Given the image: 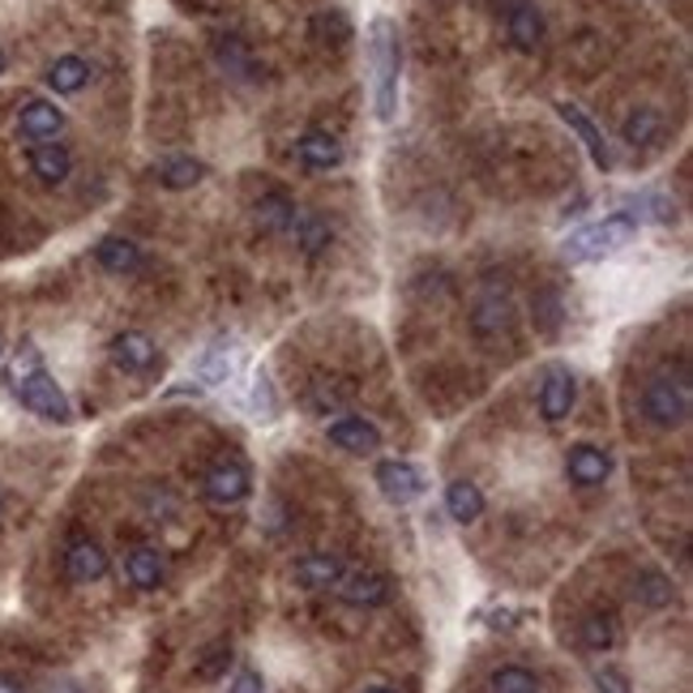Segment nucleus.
<instances>
[{"label":"nucleus","instance_id":"obj_24","mask_svg":"<svg viewBox=\"0 0 693 693\" xmlns=\"http://www.w3.org/2000/svg\"><path fill=\"white\" fill-rule=\"evenodd\" d=\"M31 171L43 185H65L69 176H73V155H69L61 141H34Z\"/></svg>","mask_w":693,"mask_h":693},{"label":"nucleus","instance_id":"obj_1","mask_svg":"<svg viewBox=\"0 0 693 693\" xmlns=\"http://www.w3.org/2000/svg\"><path fill=\"white\" fill-rule=\"evenodd\" d=\"M368 65H372V107L381 125H395L398 82H402V34L390 18L368 22Z\"/></svg>","mask_w":693,"mask_h":693},{"label":"nucleus","instance_id":"obj_20","mask_svg":"<svg viewBox=\"0 0 693 693\" xmlns=\"http://www.w3.org/2000/svg\"><path fill=\"white\" fill-rule=\"evenodd\" d=\"M608 43H603V34L599 31H582L569 39V48H565V65L574 69L578 77H595V73H603L608 65Z\"/></svg>","mask_w":693,"mask_h":693},{"label":"nucleus","instance_id":"obj_15","mask_svg":"<svg viewBox=\"0 0 693 693\" xmlns=\"http://www.w3.org/2000/svg\"><path fill=\"white\" fill-rule=\"evenodd\" d=\"M343 574H347V565L338 561L334 553H308V557H300L292 565V582L300 591H330V587H338Z\"/></svg>","mask_w":693,"mask_h":693},{"label":"nucleus","instance_id":"obj_8","mask_svg":"<svg viewBox=\"0 0 693 693\" xmlns=\"http://www.w3.org/2000/svg\"><path fill=\"white\" fill-rule=\"evenodd\" d=\"M201 489L206 496L214 501V505H240L244 496L253 493V475H249V466L244 462H214L210 471H206V480H201Z\"/></svg>","mask_w":693,"mask_h":693},{"label":"nucleus","instance_id":"obj_10","mask_svg":"<svg viewBox=\"0 0 693 693\" xmlns=\"http://www.w3.org/2000/svg\"><path fill=\"white\" fill-rule=\"evenodd\" d=\"M326 437H330V445H338V450H347V454H377L381 450V429L368 420V416H338V420H330L326 424Z\"/></svg>","mask_w":693,"mask_h":693},{"label":"nucleus","instance_id":"obj_42","mask_svg":"<svg viewBox=\"0 0 693 693\" xmlns=\"http://www.w3.org/2000/svg\"><path fill=\"white\" fill-rule=\"evenodd\" d=\"M489 617H493V621H489V629H514L518 621H523V612H514V608H493Z\"/></svg>","mask_w":693,"mask_h":693},{"label":"nucleus","instance_id":"obj_35","mask_svg":"<svg viewBox=\"0 0 693 693\" xmlns=\"http://www.w3.org/2000/svg\"><path fill=\"white\" fill-rule=\"evenodd\" d=\"M249 411H253V420H279V411H283L279 390H274V381L265 372H258L253 386H249Z\"/></svg>","mask_w":693,"mask_h":693},{"label":"nucleus","instance_id":"obj_21","mask_svg":"<svg viewBox=\"0 0 693 693\" xmlns=\"http://www.w3.org/2000/svg\"><path fill=\"white\" fill-rule=\"evenodd\" d=\"M214 65L228 73L231 82H253L258 77V56L240 34H223L214 39Z\"/></svg>","mask_w":693,"mask_h":693},{"label":"nucleus","instance_id":"obj_2","mask_svg":"<svg viewBox=\"0 0 693 693\" xmlns=\"http://www.w3.org/2000/svg\"><path fill=\"white\" fill-rule=\"evenodd\" d=\"M638 235V223L633 214L621 210V214H608L603 223H587V228L569 231L561 244V258L569 265H587V262H603L612 253H621L629 240Z\"/></svg>","mask_w":693,"mask_h":693},{"label":"nucleus","instance_id":"obj_40","mask_svg":"<svg viewBox=\"0 0 693 693\" xmlns=\"http://www.w3.org/2000/svg\"><path fill=\"white\" fill-rule=\"evenodd\" d=\"M591 681H595V693H633L629 690V676L621 672V668H595L591 672Z\"/></svg>","mask_w":693,"mask_h":693},{"label":"nucleus","instance_id":"obj_14","mask_svg":"<svg viewBox=\"0 0 693 693\" xmlns=\"http://www.w3.org/2000/svg\"><path fill=\"white\" fill-rule=\"evenodd\" d=\"M505 34H510L514 48L535 52V48L544 43V34H548V22H544L539 4H535V0H510V4H505Z\"/></svg>","mask_w":693,"mask_h":693},{"label":"nucleus","instance_id":"obj_13","mask_svg":"<svg viewBox=\"0 0 693 693\" xmlns=\"http://www.w3.org/2000/svg\"><path fill=\"white\" fill-rule=\"evenodd\" d=\"M338 595L347 603H356V608H381L395 595V582L381 569H351V574L338 578Z\"/></svg>","mask_w":693,"mask_h":693},{"label":"nucleus","instance_id":"obj_11","mask_svg":"<svg viewBox=\"0 0 693 693\" xmlns=\"http://www.w3.org/2000/svg\"><path fill=\"white\" fill-rule=\"evenodd\" d=\"M608 475H612L608 450H599L591 441L569 445V454H565V480H569V484H578V489H599Z\"/></svg>","mask_w":693,"mask_h":693},{"label":"nucleus","instance_id":"obj_25","mask_svg":"<svg viewBox=\"0 0 693 693\" xmlns=\"http://www.w3.org/2000/svg\"><path fill=\"white\" fill-rule=\"evenodd\" d=\"M253 219H258V228L270 231V235H287V231L296 228L300 206L287 198V193H262L258 206H253Z\"/></svg>","mask_w":693,"mask_h":693},{"label":"nucleus","instance_id":"obj_31","mask_svg":"<svg viewBox=\"0 0 693 693\" xmlns=\"http://www.w3.org/2000/svg\"><path fill=\"white\" fill-rule=\"evenodd\" d=\"M292 235H296V244H300V253H304V258H317V253H322V249L334 240L330 223H326L322 214H304V210H300Z\"/></svg>","mask_w":693,"mask_h":693},{"label":"nucleus","instance_id":"obj_28","mask_svg":"<svg viewBox=\"0 0 693 693\" xmlns=\"http://www.w3.org/2000/svg\"><path fill=\"white\" fill-rule=\"evenodd\" d=\"M86 82H91V65L82 56H61L48 65V86L56 95H77V91H86Z\"/></svg>","mask_w":693,"mask_h":693},{"label":"nucleus","instance_id":"obj_4","mask_svg":"<svg viewBox=\"0 0 693 693\" xmlns=\"http://www.w3.org/2000/svg\"><path fill=\"white\" fill-rule=\"evenodd\" d=\"M9 390L18 395V402H22L31 416L48 420V424H69V420H73V407H69L61 381H56L43 364H34V368L18 372V377H9Z\"/></svg>","mask_w":693,"mask_h":693},{"label":"nucleus","instance_id":"obj_5","mask_svg":"<svg viewBox=\"0 0 693 693\" xmlns=\"http://www.w3.org/2000/svg\"><path fill=\"white\" fill-rule=\"evenodd\" d=\"M466 330L475 343H510L518 330V308L505 292H489L471 304V317H466Z\"/></svg>","mask_w":693,"mask_h":693},{"label":"nucleus","instance_id":"obj_39","mask_svg":"<svg viewBox=\"0 0 693 693\" xmlns=\"http://www.w3.org/2000/svg\"><path fill=\"white\" fill-rule=\"evenodd\" d=\"M531 308H535V330L557 334V326H561V317H565V308H561V296H557L553 287H544L539 296L531 300Z\"/></svg>","mask_w":693,"mask_h":693},{"label":"nucleus","instance_id":"obj_30","mask_svg":"<svg viewBox=\"0 0 693 693\" xmlns=\"http://www.w3.org/2000/svg\"><path fill=\"white\" fill-rule=\"evenodd\" d=\"M155 180L164 189H171V193H185V189H193V185L206 180V164L201 159H167V164H159Z\"/></svg>","mask_w":693,"mask_h":693},{"label":"nucleus","instance_id":"obj_7","mask_svg":"<svg viewBox=\"0 0 693 693\" xmlns=\"http://www.w3.org/2000/svg\"><path fill=\"white\" fill-rule=\"evenodd\" d=\"M372 480H377V489H381V496H386L390 505H411L416 496H424V489H429V484H424V471L407 459L377 462Z\"/></svg>","mask_w":693,"mask_h":693},{"label":"nucleus","instance_id":"obj_12","mask_svg":"<svg viewBox=\"0 0 693 693\" xmlns=\"http://www.w3.org/2000/svg\"><path fill=\"white\" fill-rule=\"evenodd\" d=\"M557 116H561L565 125H569V133L582 141V150L591 155V164L599 167V171H612V146L603 141V133H599V125H595L591 116H587L578 103H569V99L557 103Z\"/></svg>","mask_w":693,"mask_h":693},{"label":"nucleus","instance_id":"obj_19","mask_svg":"<svg viewBox=\"0 0 693 693\" xmlns=\"http://www.w3.org/2000/svg\"><path fill=\"white\" fill-rule=\"evenodd\" d=\"M65 574L73 582H82V587L86 582H99V578H107V553H103L95 539L77 535L65 553Z\"/></svg>","mask_w":693,"mask_h":693},{"label":"nucleus","instance_id":"obj_22","mask_svg":"<svg viewBox=\"0 0 693 693\" xmlns=\"http://www.w3.org/2000/svg\"><path fill=\"white\" fill-rule=\"evenodd\" d=\"M95 262H99L107 274L129 279V274H137V270L146 265V258H141V249H137L133 240H125V235H103L99 244H95Z\"/></svg>","mask_w":693,"mask_h":693},{"label":"nucleus","instance_id":"obj_3","mask_svg":"<svg viewBox=\"0 0 693 693\" xmlns=\"http://www.w3.org/2000/svg\"><path fill=\"white\" fill-rule=\"evenodd\" d=\"M642 416L655 429H685L693 416V386L685 372H655L642 386Z\"/></svg>","mask_w":693,"mask_h":693},{"label":"nucleus","instance_id":"obj_41","mask_svg":"<svg viewBox=\"0 0 693 693\" xmlns=\"http://www.w3.org/2000/svg\"><path fill=\"white\" fill-rule=\"evenodd\" d=\"M228 693H265V681L258 668H240L228 681Z\"/></svg>","mask_w":693,"mask_h":693},{"label":"nucleus","instance_id":"obj_43","mask_svg":"<svg viewBox=\"0 0 693 693\" xmlns=\"http://www.w3.org/2000/svg\"><path fill=\"white\" fill-rule=\"evenodd\" d=\"M0 693H27V690H22V681H18V676L0 672Z\"/></svg>","mask_w":693,"mask_h":693},{"label":"nucleus","instance_id":"obj_27","mask_svg":"<svg viewBox=\"0 0 693 693\" xmlns=\"http://www.w3.org/2000/svg\"><path fill=\"white\" fill-rule=\"evenodd\" d=\"M125 578L137 591H159L164 587V557L155 548H133L125 557Z\"/></svg>","mask_w":693,"mask_h":693},{"label":"nucleus","instance_id":"obj_32","mask_svg":"<svg viewBox=\"0 0 693 693\" xmlns=\"http://www.w3.org/2000/svg\"><path fill=\"white\" fill-rule=\"evenodd\" d=\"M578 638L587 651H612L617 647V621L612 612H587L582 626H578Z\"/></svg>","mask_w":693,"mask_h":693},{"label":"nucleus","instance_id":"obj_9","mask_svg":"<svg viewBox=\"0 0 693 693\" xmlns=\"http://www.w3.org/2000/svg\"><path fill=\"white\" fill-rule=\"evenodd\" d=\"M107 360L120 372H150L159 364V343L146 330H120L107 343Z\"/></svg>","mask_w":693,"mask_h":693},{"label":"nucleus","instance_id":"obj_44","mask_svg":"<svg viewBox=\"0 0 693 693\" xmlns=\"http://www.w3.org/2000/svg\"><path fill=\"white\" fill-rule=\"evenodd\" d=\"M360 693H395V690H386V685H372V690H360Z\"/></svg>","mask_w":693,"mask_h":693},{"label":"nucleus","instance_id":"obj_36","mask_svg":"<svg viewBox=\"0 0 693 693\" xmlns=\"http://www.w3.org/2000/svg\"><path fill=\"white\" fill-rule=\"evenodd\" d=\"M633 223H642V219H651V223H672L676 219V206H672V198H663V193H655V189H642L638 198H633Z\"/></svg>","mask_w":693,"mask_h":693},{"label":"nucleus","instance_id":"obj_29","mask_svg":"<svg viewBox=\"0 0 693 693\" xmlns=\"http://www.w3.org/2000/svg\"><path fill=\"white\" fill-rule=\"evenodd\" d=\"M660 133H663V112L660 107H633V112L626 116V125H621V137H626L633 150H638V146L660 141Z\"/></svg>","mask_w":693,"mask_h":693},{"label":"nucleus","instance_id":"obj_23","mask_svg":"<svg viewBox=\"0 0 693 693\" xmlns=\"http://www.w3.org/2000/svg\"><path fill=\"white\" fill-rule=\"evenodd\" d=\"M235 364H240V347L219 338V343H210L198 360H193V377H198L201 386H223L231 372H235Z\"/></svg>","mask_w":693,"mask_h":693},{"label":"nucleus","instance_id":"obj_26","mask_svg":"<svg viewBox=\"0 0 693 693\" xmlns=\"http://www.w3.org/2000/svg\"><path fill=\"white\" fill-rule=\"evenodd\" d=\"M445 514L462 523V527H471L475 518H484V493H480V484H471V480H450L445 484Z\"/></svg>","mask_w":693,"mask_h":693},{"label":"nucleus","instance_id":"obj_45","mask_svg":"<svg viewBox=\"0 0 693 693\" xmlns=\"http://www.w3.org/2000/svg\"><path fill=\"white\" fill-rule=\"evenodd\" d=\"M0 73H4V52H0Z\"/></svg>","mask_w":693,"mask_h":693},{"label":"nucleus","instance_id":"obj_38","mask_svg":"<svg viewBox=\"0 0 693 693\" xmlns=\"http://www.w3.org/2000/svg\"><path fill=\"white\" fill-rule=\"evenodd\" d=\"M231 660H235V655H231V642L228 638H219V642L206 647V655H201V663L193 668V676H198V681H219V676L231 668Z\"/></svg>","mask_w":693,"mask_h":693},{"label":"nucleus","instance_id":"obj_33","mask_svg":"<svg viewBox=\"0 0 693 693\" xmlns=\"http://www.w3.org/2000/svg\"><path fill=\"white\" fill-rule=\"evenodd\" d=\"M633 595H638V603H647V608H668V603H672V578L660 574V569H638Z\"/></svg>","mask_w":693,"mask_h":693},{"label":"nucleus","instance_id":"obj_37","mask_svg":"<svg viewBox=\"0 0 693 693\" xmlns=\"http://www.w3.org/2000/svg\"><path fill=\"white\" fill-rule=\"evenodd\" d=\"M313 39L317 43H334V48H343L347 39H351V22H347V13L343 9H326V13H317L313 18Z\"/></svg>","mask_w":693,"mask_h":693},{"label":"nucleus","instance_id":"obj_6","mask_svg":"<svg viewBox=\"0 0 693 693\" xmlns=\"http://www.w3.org/2000/svg\"><path fill=\"white\" fill-rule=\"evenodd\" d=\"M574 402H578V377L569 364H548L544 368V381H539V420L544 424H561L574 416Z\"/></svg>","mask_w":693,"mask_h":693},{"label":"nucleus","instance_id":"obj_17","mask_svg":"<svg viewBox=\"0 0 693 693\" xmlns=\"http://www.w3.org/2000/svg\"><path fill=\"white\" fill-rule=\"evenodd\" d=\"M65 129V112L52 99H27L18 112V133L31 141H52L56 133Z\"/></svg>","mask_w":693,"mask_h":693},{"label":"nucleus","instance_id":"obj_18","mask_svg":"<svg viewBox=\"0 0 693 693\" xmlns=\"http://www.w3.org/2000/svg\"><path fill=\"white\" fill-rule=\"evenodd\" d=\"M296 155L308 171H334V167H343V141L326 129H308L300 133Z\"/></svg>","mask_w":693,"mask_h":693},{"label":"nucleus","instance_id":"obj_34","mask_svg":"<svg viewBox=\"0 0 693 693\" xmlns=\"http://www.w3.org/2000/svg\"><path fill=\"white\" fill-rule=\"evenodd\" d=\"M489 690L493 693H539V676L518 668V663H505L489 676Z\"/></svg>","mask_w":693,"mask_h":693},{"label":"nucleus","instance_id":"obj_16","mask_svg":"<svg viewBox=\"0 0 693 693\" xmlns=\"http://www.w3.org/2000/svg\"><path fill=\"white\" fill-rule=\"evenodd\" d=\"M356 381L351 377H326V372H317L313 381H308V390H304V402H308V411H317V416H338L351 398H356Z\"/></svg>","mask_w":693,"mask_h":693}]
</instances>
